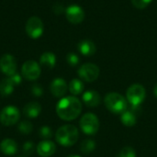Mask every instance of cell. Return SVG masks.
<instances>
[{"label":"cell","instance_id":"1","mask_svg":"<svg viewBox=\"0 0 157 157\" xmlns=\"http://www.w3.org/2000/svg\"><path fill=\"white\" fill-rule=\"evenodd\" d=\"M82 111V103L75 97H65L59 100L56 105V113L63 121L75 120Z\"/></svg>","mask_w":157,"mask_h":157},{"label":"cell","instance_id":"2","mask_svg":"<svg viewBox=\"0 0 157 157\" xmlns=\"http://www.w3.org/2000/svg\"><path fill=\"white\" fill-rule=\"evenodd\" d=\"M79 132L75 126L67 124L60 127L55 133L56 142L65 147L74 145L78 140Z\"/></svg>","mask_w":157,"mask_h":157},{"label":"cell","instance_id":"3","mask_svg":"<svg viewBox=\"0 0 157 157\" xmlns=\"http://www.w3.org/2000/svg\"><path fill=\"white\" fill-rule=\"evenodd\" d=\"M104 102L107 109L114 114H121L128 108L127 99L119 93H109Z\"/></svg>","mask_w":157,"mask_h":157},{"label":"cell","instance_id":"4","mask_svg":"<svg viewBox=\"0 0 157 157\" xmlns=\"http://www.w3.org/2000/svg\"><path fill=\"white\" fill-rule=\"evenodd\" d=\"M146 96L145 88L140 84L132 85L126 92V98L131 106L139 107L144 100Z\"/></svg>","mask_w":157,"mask_h":157},{"label":"cell","instance_id":"5","mask_svg":"<svg viewBox=\"0 0 157 157\" xmlns=\"http://www.w3.org/2000/svg\"><path fill=\"white\" fill-rule=\"evenodd\" d=\"M80 128L84 133L86 135H94L98 132L99 129V121L96 115L93 113L85 114L79 122Z\"/></svg>","mask_w":157,"mask_h":157},{"label":"cell","instance_id":"6","mask_svg":"<svg viewBox=\"0 0 157 157\" xmlns=\"http://www.w3.org/2000/svg\"><path fill=\"white\" fill-rule=\"evenodd\" d=\"M20 119L19 109L12 105L5 107L0 112V122L6 127L13 126L17 123Z\"/></svg>","mask_w":157,"mask_h":157},{"label":"cell","instance_id":"7","mask_svg":"<svg viewBox=\"0 0 157 157\" xmlns=\"http://www.w3.org/2000/svg\"><path fill=\"white\" fill-rule=\"evenodd\" d=\"M44 30L42 20L38 17H31L26 23V32L31 39H39Z\"/></svg>","mask_w":157,"mask_h":157},{"label":"cell","instance_id":"8","mask_svg":"<svg viewBox=\"0 0 157 157\" xmlns=\"http://www.w3.org/2000/svg\"><path fill=\"white\" fill-rule=\"evenodd\" d=\"M77 73L82 80L86 82H94L99 76V68L94 63H87L81 65Z\"/></svg>","mask_w":157,"mask_h":157},{"label":"cell","instance_id":"9","mask_svg":"<svg viewBox=\"0 0 157 157\" xmlns=\"http://www.w3.org/2000/svg\"><path fill=\"white\" fill-rule=\"evenodd\" d=\"M40 73H41V69L40 64L32 60L25 62L21 68L22 76L29 81H34L38 79L40 75Z\"/></svg>","mask_w":157,"mask_h":157},{"label":"cell","instance_id":"10","mask_svg":"<svg viewBox=\"0 0 157 157\" xmlns=\"http://www.w3.org/2000/svg\"><path fill=\"white\" fill-rule=\"evenodd\" d=\"M0 70L7 76H11L17 73V62L11 54H4L0 58Z\"/></svg>","mask_w":157,"mask_h":157},{"label":"cell","instance_id":"11","mask_svg":"<svg viewBox=\"0 0 157 157\" xmlns=\"http://www.w3.org/2000/svg\"><path fill=\"white\" fill-rule=\"evenodd\" d=\"M67 20L73 24H79L85 18V11L78 5H71L65 9Z\"/></svg>","mask_w":157,"mask_h":157},{"label":"cell","instance_id":"12","mask_svg":"<svg viewBox=\"0 0 157 157\" xmlns=\"http://www.w3.org/2000/svg\"><path fill=\"white\" fill-rule=\"evenodd\" d=\"M139 112H140L139 107L132 106L131 108H127V109L124 110L121 114V122L127 127H132L137 122V118H138Z\"/></svg>","mask_w":157,"mask_h":157},{"label":"cell","instance_id":"13","mask_svg":"<svg viewBox=\"0 0 157 157\" xmlns=\"http://www.w3.org/2000/svg\"><path fill=\"white\" fill-rule=\"evenodd\" d=\"M67 83L63 78H55L50 85V91L56 98L63 97L67 91Z\"/></svg>","mask_w":157,"mask_h":157},{"label":"cell","instance_id":"14","mask_svg":"<svg viewBox=\"0 0 157 157\" xmlns=\"http://www.w3.org/2000/svg\"><path fill=\"white\" fill-rule=\"evenodd\" d=\"M36 151L40 157H50L56 152V145L49 140L41 141L38 144Z\"/></svg>","mask_w":157,"mask_h":157},{"label":"cell","instance_id":"15","mask_svg":"<svg viewBox=\"0 0 157 157\" xmlns=\"http://www.w3.org/2000/svg\"><path fill=\"white\" fill-rule=\"evenodd\" d=\"M83 101L87 107L96 108L100 104V95L95 90H88L83 94Z\"/></svg>","mask_w":157,"mask_h":157},{"label":"cell","instance_id":"16","mask_svg":"<svg viewBox=\"0 0 157 157\" xmlns=\"http://www.w3.org/2000/svg\"><path fill=\"white\" fill-rule=\"evenodd\" d=\"M18 147L16 141L12 139H4L0 143V151L6 155H14L17 153Z\"/></svg>","mask_w":157,"mask_h":157},{"label":"cell","instance_id":"17","mask_svg":"<svg viewBox=\"0 0 157 157\" xmlns=\"http://www.w3.org/2000/svg\"><path fill=\"white\" fill-rule=\"evenodd\" d=\"M78 51L81 54L85 56H92L95 54L97 51V47L95 43L90 40H83L77 45Z\"/></svg>","mask_w":157,"mask_h":157},{"label":"cell","instance_id":"18","mask_svg":"<svg viewBox=\"0 0 157 157\" xmlns=\"http://www.w3.org/2000/svg\"><path fill=\"white\" fill-rule=\"evenodd\" d=\"M41 112V106L38 102H29L23 108V114L29 119L37 118Z\"/></svg>","mask_w":157,"mask_h":157},{"label":"cell","instance_id":"19","mask_svg":"<svg viewBox=\"0 0 157 157\" xmlns=\"http://www.w3.org/2000/svg\"><path fill=\"white\" fill-rule=\"evenodd\" d=\"M16 85L12 81V79L8 76L6 78H4L0 82V95L3 97H7L11 95L15 89Z\"/></svg>","mask_w":157,"mask_h":157},{"label":"cell","instance_id":"20","mask_svg":"<svg viewBox=\"0 0 157 157\" xmlns=\"http://www.w3.org/2000/svg\"><path fill=\"white\" fill-rule=\"evenodd\" d=\"M40 65H42L46 68L52 69L56 64L55 54L52 52H46L42 53L40 58Z\"/></svg>","mask_w":157,"mask_h":157},{"label":"cell","instance_id":"21","mask_svg":"<svg viewBox=\"0 0 157 157\" xmlns=\"http://www.w3.org/2000/svg\"><path fill=\"white\" fill-rule=\"evenodd\" d=\"M68 88H69V91H70L71 94H73L75 96H77V95H80L84 91L85 86H84V83L81 80L73 79L69 83Z\"/></svg>","mask_w":157,"mask_h":157},{"label":"cell","instance_id":"22","mask_svg":"<svg viewBox=\"0 0 157 157\" xmlns=\"http://www.w3.org/2000/svg\"><path fill=\"white\" fill-rule=\"evenodd\" d=\"M17 130L19 132H21L22 134H29L32 130H33V125L32 123L29 121H27V120H24V121H21L19 123H18V126H17Z\"/></svg>","mask_w":157,"mask_h":157},{"label":"cell","instance_id":"23","mask_svg":"<svg viewBox=\"0 0 157 157\" xmlns=\"http://www.w3.org/2000/svg\"><path fill=\"white\" fill-rule=\"evenodd\" d=\"M96 148V144L93 140H85L80 144V150L84 154H90Z\"/></svg>","mask_w":157,"mask_h":157},{"label":"cell","instance_id":"24","mask_svg":"<svg viewBox=\"0 0 157 157\" xmlns=\"http://www.w3.org/2000/svg\"><path fill=\"white\" fill-rule=\"evenodd\" d=\"M39 135L40 138L48 140L52 137V131L49 126H41L39 130Z\"/></svg>","mask_w":157,"mask_h":157},{"label":"cell","instance_id":"25","mask_svg":"<svg viewBox=\"0 0 157 157\" xmlns=\"http://www.w3.org/2000/svg\"><path fill=\"white\" fill-rule=\"evenodd\" d=\"M117 157H136V152L132 147H124Z\"/></svg>","mask_w":157,"mask_h":157},{"label":"cell","instance_id":"26","mask_svg":"<svg viewBox=\"0 0 157 157\" xmlns=\"http://www.w3.org/2000/svg\"><path fill=\"white\" fill-rule=\"evenodd\" d=\"M22 149H23V153L25 154V155H30L33 154V152L35 150V144L31 141L26 142L23 144Z\"/></svg>","mask_w":157,"mask_h":157},{"label":"cell","instance_id":"27","mask_svg":"<svg viewBox=\"0 0 157 157\" xmlns=\"http://www.w3.org/2000/svg\"><path fill=\"white\" fill-rule=\"evenodd\" d=\"M66 61L69 65L75 66L79 63V57L77 54H75L74 52H70L66 55Z\"/></svg>","mask_w":157,"mask_h":157},{"label":"cell","instance_id":"28","mask_svg":"<svg viewBox=\"0 0 157 157\" xmlns=\"http://www.w3.org/2000/svg\"><path fill=\"white\" fill-rule=\"evenodd\" d=\"M152 1L153 0H132V3L136 8L144 9L152 3Z\"/></svg>","mask_w":157,"mask_h":157},{"label":"cell","instance_id":"29","mask_svg":"<svg viewBox=\"0 0 157 157\" xmlns=\"http://www.w3.org/2000/svg\"><path fill=\"white\" fill-rule=\"evenodd\" d=\"M31 93H32V95L35 96V97H40V96H42V94H43V89H42V87H41L40 85H39V84H34V85L31 86Z\"/></svg>","mask_w":157,"mask_h":157},{"label":"cell","instance_id":"30","mask_svg":"<svg viewBox=\"0 0 157 157\" xmlns=\"http://www.w3.org/2000/svg\"><path fill=\"white\" fill-rule=\"evenodd\" d=\"M9 77L12 79V81L14 82V84H15L16 86L20 85L21 82H22V76H21L18 73H16V74H14L13 75H11V76H9Z\"/></svg>","mask_w":157,"mask_h":157},{"label":"cell","instance_id":"31","mask_svg":"<svg viewBox=\"0 0 157 157\" xmlns=\"http://www.w3.org/2000/svg\"><path fill=\"white\" fill-rule=\"evenodd\" d=\"M154 94H155V96L157 98V84L155 86V88H154Z\"/></svg>","mask_w":157,"mask_h":157},{"label":"cell","instance_id":"32","mask_svg":"<svg viewBox=\"0 0 157 157\" xmlns=\"http://www.w3.org/2000/svg\"><path fill=\"white\" fill-rule=\"evenodd\" d=\"M67 157H81V156H79V155H69V156H67Z\"/></svg>","mask_w":157,"mask_h":157}]
</instances>
